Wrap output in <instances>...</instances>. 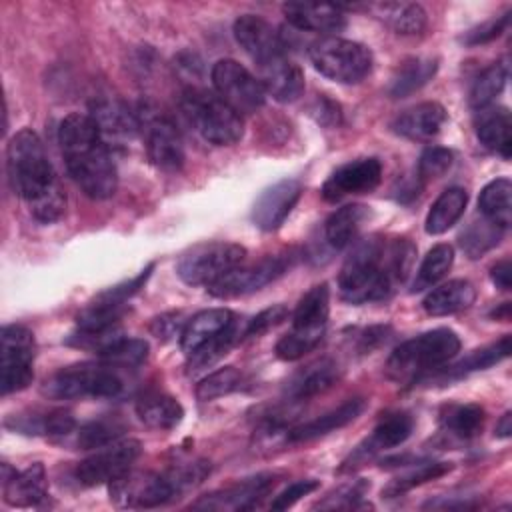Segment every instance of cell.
Returning a JSON list of instances; mask_svg holds the SVG:
<instances>
[{
	"instance_id": "obj_1",
	"label": "cell",
	"mask_w": 512,
	"mask_h": 512,
	"mask_svg": "<svg viewBox=\"0 0 512 512\" xmlns=\"http://www.w3.org/2000/svg\"><path fill=\"white\" fill-rule=\"evenodd\" d=\"M416 260V246L408 238L370 234L354 244L342 264L338 288L342 300L366 304L388 300L406 284Z\"/></svg>"
},
{
	"instance_id": "obj_2",
	"label": "cell",
	"mask_w": 512,
	"mask_h": 512,
	"mask_svg": "<svg viewBox=\"0 0 512 512\" xmlns=\"http://www.w3.org/2000/svg\"><path fill=\"white\" fill-rule=\"evenodd\" d=\"M6 172L10 188L28 202L36 220L50 224L64 214L66 196L46 148L34 130L22 128L10 138L6 148Z\"/></svg>"
},
{
	"instance_id": "obj_3",
	"label": "cell",
	"mask_w": 512,
	"mask_h": 512,
	"mask_svg": "<svg viewBox=\"0 0 512 512\" xmlns=\"http://www.w3.org/2000/svg\"><path fill=\"white\" fill-rule=\"evenodd\" d=\"M58 144L70 178L88 198L114 196L118 172L90 114H68L58 126Z\"/></svg>"
},
{
	"instance_id": "obj_4",
	"label": "cell",
	"mask_w": 512,
	"mask_h": 512,
	"mask_svg": "<svg viewBox=\"0 0 512 512\" xmlns=\"http://www.w3.org/2000/svg\"><path fill=\"white\" fill-rule=\"evenodd\" d=\"M458 352V334L450 328H434L396 346L388 356L386 374L396 382H420Z\"/></svg>"
},
{
	"instance_id": "obj_5",
	"label": "cell",
	"mask_w": 512,
	"mask_h": 512,
	"mask_svg": "<svg viewBox=\"0 0 512 512\" xmlns=\"http://www.w3.org/2000/svg\"><path fill=\"white\" fill-rule=\"evenodd\" d=\"M124 390L122 370L104 360L60 368L42 384V394L52 400L118 398Z\"/></svg>"
},
{
	"instance_id": "obj_6",
	"label": "cell",
	"mask_w": 512,
	"mask_h": 512,
	"mask_svg": "<svg viewBox=\"0 0 512 512\" xmlns=\"http://www.w3.org/2000/svg\"><path fill=\"white\" fill-rule=\"evenodd\" d=\"M180 108L192 128L214 146H232L244 134L242 116L214 92L188 88L180 98Z\"/></svg>"
},
{
	"instance_id": "obj_7",
	"label": "cell",
	"mask_w": 512,
	"mask_h": 512,
	"mask_svg": "<svg viewBox=\"0 0 512 512\" xmlns=\"http://www.w3.org/2000/svg\"><path fill=\"white\" fill-rule=\"evenodd\" d=\"M330 314V290L328 284L312 286L296 304L292 312V330L276 342V356L286 362L300 360L304 354L312 352L328 324Z\"/></svg>"
},
{
	"instance_id": "obj_8",
	"label": "cell",
	"mask_w": 512,
	"mask_h": 512,
	"mask_svg": "<svg viewBox=\"0 0 512 512\" xmlns=\"http://www.w3.org/2000/svg\"><path fill=\"white\" fill-rule=\"evenodd\" d=\"M308 56L322 76L340 84H358L372 70V52L360 42L338 36L314 40Z\"/></svg>"
},
{
	"instance_id": "obj_9",
	"label": "cell",
	"mask_w": 512,
	"mask_h": 512,
	"mask_svg": "<svg viewBox=\"0 0 512 512\" xmlns=\"http://www.w3.org/2000/svg\"><path fill=\"white\" fill-rule=\"evenodd\" d=\"M246 248L234 242H204L184 252L176 264V274L190 286H210L230 270L244 264Z\"/></svg>"
},
{
	"instance_id": "obj_10",
	"label": "cell",
	"mask_w": 512,
	"mask_h": 512,
	"mask_svg": "<svg viewBox=\"0 0 512 512\" xmlns=\"http://www.w3.org/2000/svg\"><path fill=\"white\" fill-rule=\"evenodd\" d=\"M36 340L30 328L6 324L0 334V386L2 394L20 392L34 380Z\"/></svg>"
},
{
	"instance_id": "obj_11",
	"label": "cell",
	"mask_w": 512,
	"mask_h": 512,
	"mask_svg": "<svg viewBox=\"0 0 512 512\" xmlns=\"http://www.w3.org/2000/svg\"><path fill=\"white\" fill-rule=\"evenodd\" d=\"M110 500L118 508H158L170 504L180 494L170 478L164 472H132L128 470L120 478L108 484Z\"/></svg>"
},
{
	"instance_id": "obj_12",
	"label": "cell",
	"mask_w": 512,
	"mask_h": 512,
	"mask_svg": "<svg viewBox=\"0 0 512 512\" xmlns=\"http://www.w3.org/2000/svg\"><path fill=\"white\" fill-rule=\"evenodd\" d=\"M216 94L232 106L238 114L256 112L266 102V90L260 78L252 76L248 68L232 58H222L210 72Z\"/></svg>"
},
{
	"instance_id": "obj_13",
	"label": "cell",
	"mask_w": 512,
	"mask_h": 512,
	"mask_svg": "<svg viewBox=\"0 0 512 512\" xmlns=\"http://www.w3.org/2000/svg\"><path fill=\"white\" fill-rule=\"evenodd\" d=\"M140 132L148 160L166 172H176L184 164V144L176 124L162 112L144 106L138 112Z\"/></svg>"
},
{
	"instance_id": "obj_14",
	"label": "cell",
	"mask_w": 512,
	"mask_h": 512,
	"mask_svg": "<svg viewBox=\"0 0 512 512\" xmlns=\"http://www.w3.org/2000/svg\"><path fill=\"white\" fill-rule=\"evenodd\" d=\"M142 444L136 438L116 440L108 446L98 448L92 456L78 462L74 470V478L82 486H100L110 484L112 480L126 474L132 464L140 458Z\"/></svg>"
},
{
	"instance_id": "obj_15",
	"label": "cell",
	"mask_w": 512,
	"mask_h": 512,
	"mask_svg": "<svg viewBox=\"0 0 512 512\" xmlns=\"http://www.w3.org/2000/svg\"><path fill=\"white\" fill-rule=\"evenodd\" d=\"M292 260L294 256L290 254H276L266 256L254 264H240L224 278L210 284L208 294L214 298H236L252 294L286 274L292 266Z\"/></svg>"
},
{
	"instance_id": "obj_16",
	"label": "cell",
	"mask_w": 512,
	"mask_h": 512,
	"mask_svg": "<svg viewBox=\"0 0 512 512\" xmlns=\"http://www.w3.org/2000/svg\"><path fill=\"white\" fill-rule=\"evenodd\" d=\"M414 430V418L408 412H390L378 420L372 434L362 440L342 462L338 472H352L384 450L404 444Z\"/></svg>"
},
{
	"instance_id": "obj_17",
	"label": "cell",
	"mask_w": 512,
	"mask_h": 512,
	"mask_svg": "<svg viewBox=\"0 0 512 512\" xmlns=\"http://www.w3.org/2000/svg\"><path fill=\"white\" fill-rule=\"evenodd\" d=\"M382 180V164L378 158H356L338 166L322 184V198L328 202H338L346 196L368 194Z\"/></svg>"
},
{
	"instance_id": "obj_18",
	"label": "cell",
	"mask_w": 512,
	"mask_h": 512,
	"mask_svg": "<svg viewBox=\"0 0 512 512\" xmlns=\"http://www.w3.org/2000/svg\"><path fill=\"white\" fill-rule=\"evenodd\" d=\"M234 38L258 68L286 56V44L282 36L262 16L244 14L236 18Z\"/></svg>"
},
{
	"instance_id": "obj_19",
	"label": "cell",
	"mask_w": 512,
	"mask_h": 512,
	"mask_svg": "<svg viewBox=\"0 0 512 512\" xmlns=\"http://www.w3.org/2000/svg\"><path fill=\"white\" fill-rule=\"evenodd\" d=\"M302 196V184L294 178H282L262 190L252 206V222L256 228L264 232L278 230L284 220L290 216L292 208L298 204Z\"/></svg>"
},
{
	"instance_id": "obj_20",
	"label": "cell",
	"mask_w": 512,
	"mask_h": 512,
	"mask_svg": "<svg viewBox=\"0 0 512 512\" xmlns=\"http://www.w3.org/2000/svg\"><path fill=\"white\" fill-rule=\"evenodd\" d=\"M274 486L272 474H256L244 480L234 482L222 490L204 494L198 498L192 508L194 510H250L256 508L258 502L270 492Z\"/></svg>"
},
{
	"instance_id": "obj_21",
	"label": "cell",
	"mask_w": 512,
	"mask_h": 512,
	"mask_svg": "<svg viewBox=\"0 0 512 512\" xmlns=\"http://www.w3.org/2000/svg\"><path fill=\"white\" fill-rule=\"evenodd\" d=\"M90 118L94 120L104 144L110 146H124L128 144L138 132L140 122L138 114H134L122 100L118 98H98L90 104Z\"/></svg>"
},
{
	"instance_id": "obj_22",
	"label": "cell",
	"mask_w": 512,
	"mask_h": 512,
	"mask_svg": "<svg viewBox=\"0 0 512 512\" xmlns=\"http://www.w3.org/2000/svg\"><path fill=\"white\" fill-rule=\"evenodd\" d=\"M282 12L290 26L302 32L316 34H338L346 28V16L342 6L318 4V2H286Z\"/></svg>"
},
{
	"instance_id": "obj_23",
	"label": "cell",
	"mask_w": 512,
	"mask_h": 512,
	"mask_svg": "<svg viewBox=\"0 0 512 512\" xmlns=\"http://www.w3.org/2000/svg\"><path fill=\"white\" fill-rule=\"evenodd\" d=\"M236 320V314L226 308H208L188 318L180 332V348L184 356L190 358L200 352Z\"/></svg>"
},
{
	"instance_id": "obj_24",
	"label": "cell",
	"mask_w": 512,
	"mask_h": 512,
	"mask_svg": "<svg viewBox=\"0 0 512 512\" xmlns=\"http://www.w3.org/2000/svg\"><path fill=\"white\" fill-rule=\"evenodd\" d=\"M446 118L448 116H446V110L442 104L420 102V104L400 112L392 120L390 128H392V132H396L402 138L426 142V140H432L442 130Z\"/></svg>"
},
{
	"instance_id": "obj_25",
	"label": "cell",
	"mask_w": 512,
	"mask_h": 512,
	"mask_svg": "<svg viewBox=\"0 0 512 512\" xmlns=\"http://www.w3.org/2000/svg\"><path fill=\"white\" fill-rule=\"evenodd\" d=\"M340 378L338 364L330 358H320L298 370L284 386V396L288 402H306L328 388H332Z\"/></svg>"
},
{
	"instance_id": "obj_26",
	"label": "cell",
	"mask_w": 512,
	"mask_h": 512,
	"mask_svg": "<svg viewBox=\"0 0 512 512\" xmlns=\"http://www.w3.org/2000/svg\"><path fill=\"white\" fill-rule=\"evenodd\" d=\"M512 120L510 112L504 106H484L474 110V132L480 144L488 150L498 152L502 158L512 154Z\"/></svg>"
},
{
	"instance_id": "obj_27",
	"label": "cell",
	"mask_w": 512,
	"mask_h": 512,
	"mask_svg": "<svg viewBox=\"0 0 512 512\" xmlns=\"http://www.w3.org/2000/svg\"><path fill=\"white\" fill-rule=\"evenodd\" d=\"M364 408H366V400L364 398H350V400L342 402L338 408H334L330 412H324L322 416H318L314 420H308L304 424L292 426L288 430L286 442H308V440L326 436V434H330L334 430H340L346 424L354 422L364 412Z\"/></svg>"
},
{
	"instance_id": "obj_28",
	"label": "cell",
	"mask_w": 512,
	"mask_h": 512,
	"mask_svg": "<svg viewBox=\"0 0 512 512\" xmlns=\"http://www.w3.org/2000/svg\"><path fill=\"white\" fill-rule=\"evenodd\" d=\"M4 424L6 428L26 436H66L76 428L74 416L64 408L12 414Z\"/></svg>"
},
{
	"instance_id": "obj_29",
	"label": "cell",
	"mask_w": 512,
	"mask_h": 512,
	"mask_svg": "<svg viewBox=\"0 0 512 512\" xmlns=\"http://www.w3.org/2000/svg\"><path fill=\"white\" fill-rule=\"evenodd\" d=\"M258 70L266 94H272L278 102H294L304 92V74L288 56L272 60Z\"/></svg>"
},
{
	"instance_id": "obj_30",
	"label": "cell",
	"mask_w": 512,
	"mask_h": 512,
	"mask_svg": "<svg viewBox=\"0 0 512 512\" xmlns=\"http://www.w3.org/2000/svg\"><path fill=\"white\" fill-rule=\"evenodd\" d=\"M4 502L14 508L38 506L46 498V470L40 462L14 472L10 478L2 480Z\"/></svg>"
},
{
	"instance_id": "obj_31",
	"label": "cell",
	"mask_w": 512,
	"mask_h": 512,
	"mask_svg": "<svg viewBox=\"0 0 512 512\" xmlns=\"http://www.w3.org/2000/svg\"><path fill=\"white\" fill-rule=\"evenodd\" d=\"M510 342L512 338L506 334L502 336L500 340L488 344V346H482L478 350H472L468 356H464L462 360H458L456 364L452 366H442L438 368V372L434 374V380L438 382H454V380H460L472 372H478V370H486L498 362H502L504 358H508L510 354Z\"/></svg>"
},
{
	"instance_id": "obj_32",
	"label": "cell",
	"mask_w": 512,
	"mask_h": 512,
	"mask_svg": "<svg viewBox=\"0 0 512 512\" xmlns=\"http://www.w3.org/2000/svg\"><path fill=\"white\" fill-rule=\"evenodd\" d=\"M370 218V208L364 204H346L332 212L324 222V240L332 250H342L350 246L364 222Z\"/></svg>"
},
{
	"instance_id": "obj_33",
	"label": "cell",
	"mask_w": 512,
	"mask_h": 512,
	"mask_svg": "<svg viewBox=\"0 0 512 512\" xmlns=\"http://www.w3.org/2000/svg\"><path fill=\"white\" fill-rule=\"evenodd\" d=\"M474 300L476 288L468 280H450L430 290L422 300V308L430 316H448L470 308Z\"/></svg>"
},
{
	"instance_id": "obj_34",
	"label": "cell",
	"mask_w": 512,
	"mask_h": 512,
	"mask_svg": "<svg viewBox=\"0 0 512 512\" xmlns=\"http://www.w3.org/2000/svg\"><path fill=\"white\" fill-rule=\"evenodd\" d=\"M366 10L392 28L396 34L414 36L426 28V12L420 4L412 2H376L368 4Z\"/></svg>"
},
{
	"instance_id": "obj_35",
	"label": "cell",
	"mask_w": 512,
	"mask_h": 512,
	"mask_svg": "<svg viewBox=\"0 0 512 512\" xmlns=\"http://www.w3.org/2000/svg\"><path fill=\"white\" fill-rule=\"evenodd\" d=\"M138 418L156 430H172L184 418L182 404L164 392H146L136 402Z\"/></svg>"
},
{
	"instance_id": "obj_36",
	"label": "cell",
	"mask_w": 512,
	"mask_h": 512,
	"mask_svg": "<svg viewBox=\"0 0 512 512\" xmlns=\"http://www.w3.org/2000/svg\"><path fill=\"white\" fill-rule=\"evenodd\" d=\"M438 70V60L436 58H406L394 72L388 94L392 98H406L414 92H418L422 86H426Z\"/></svg>"
},
{
	"instance_id": "obj_37",
	"label": "cell",
	"mask_w": 512,
	"mask_h": 512,
	"mask_svg": "<svg viewBox=\"0 0 512 512\" xmlns=\"http://www.w3.org/2000/svg\"><path fill=\"white\" fill-rule=\"evenodd\" d=\"M466 204H468V192L464 188L460 186L446 188L432 204L424 222V230L432 236L444 234L460 220Z\"/></svg>"
},
{
	"instance_id": "obj_38",
	"label": "cell",
	"mask_w": 512,
	"mask_h": 512,
	"mask_svg": "<svg viewBox=\"0 0 512 512\" xmlns=\"http://www.w3.org/2000/svg\"><path fill=\"white\" fill-rule=\"evenodd\" d=\"M484 418V408L478 404H448L440 412V426L456 440H470L482 430Z\"/></svg>"
},
{
	"instance_id": "obj_39",
	"label": "cell",
	"mask_w": 512,
	"mask_h": 512,
	"mask_svg": "<svg viewBox=\"0 0 512 512\" xmlns=\"http://www.w3.org/2000/svg\"><path fill=\"white\" fill-rule=\"evenodd\" d=\"M512 184L508 178H496L488 182L478 198V210L484 218L508 228L512 220Z\"/></svg>"
},
{
	"instance_id": "obj_40",
	"label": "cell",
	"mask_w": 512,
	"mask_h": 512,
	"mask_svg": "<svg viewBox=\"0 0 512 512\" xmlns=\"http://www.w3.org/2000/svg\"><path fill=\"white\" fill-rule=\"evenodd\" d=\"M452 470L450 462H414L410 464L408 470H404L402 474L394 476L382 490L384 498H396L402 496L406 492H410L416 486H422L430 480H436L444 474H448Z\"/></svg>"
},
{
	"instance_id": "obj_41",
	"label": "cell",
	"mask_w": 512,
	"mask_h": 512,
	"mask_svg": "<svg viewBox=\"0 0 512 512\" xmlns=\"http://www.w3.org/2000/svg\"><path fill=\"white\" fill-rule=\"evenodd\" d=\"M126 432V422L118 416H102L82 424L76 432L74 444L80 450H98L122 438Z\"/></svg>"
},
{
	"instance_id": "obj_42",
	"label": "cell",
	"mask_w": 512,
	"mask_h": 512,
	"mask_svg": "<svg viewBox=\"0 0 512 512\" xmlns=\"http://www.w3.org/2000/svg\"><path fill=\"white\" fill-rule=\"evenodd\" d=\"M504 232V226L482 216L480 220H474L464 228V232L460 234V246L468 254V258L474 260L494 248L502 240Z\"/></svg>"
},
{
	"instance_id": "obj_43",
	"label": "cell",
	"mask_w": 512,
	"mask_h": 512,
	"mask_svg": "<svg viewBox=\"0 0 512 512\" xmlns=\"http://www.w3.org/2000/svg\"><path fill=\"white\" fill-rule=\"evenodd\" d=\"M454 264V250L450 244H436L428 254L424 256L416 278L412 282L410 292H422L426 288H432L436 282H440Z\"/></svg>"
},
{
	"instance_id": "obj_44",
	"label": "cell",
	"mask_w": 512,
	"mask_h": 512,
	"mask_svg": "<svg viewBox=\"0 0 512 512\" xmlns=\"http://www.w3.org/2000/svg\"><path fill=\"white\" fill-rule=\"evenodd\" d=\"M508 80V68L502 62H496L492 66H488L472 84L470 90V106L472 110L484 108L494 104L496 96L502 94L504 86Z\"/></svg>"
},
{
	"instance_id": "obj_45",
	"label": "cell",
	"mask_w": 512,
	"mask_h": 512,
	"mask_svg": "<svg viewBox=\"0 0 512 512\" xmlns=\"http://www.w3.org/2000/svg\"><path fill=\"white\" fill-rule=\"evenodd\" d=\"M148 350L150 348H148L146 340L122 336L116 342H112L106 350H102L98 356H100V360H104L120 370H132L146 362Z\"/></svg>"
},
{
	"instance_id": "obj_46",
	"label": "cell",
	"mask_w": 512,
	"mask_h": 512,
	"mask_svg": "<svg viewBox=\"0 0 512 512\" xmlns=\"http://www.w3.org/2000/svg\"><path fill=\"white\" fill-rule=\"evenodd\" d=\"M242 374L234 366H224L214 370L212 374L204 376L196 386V398L200 402H210L222 396H228L242 388Z\"/></svg>"
},
{
	"instance_id": "obj_47",
	"label": "cell",
	"mask_w": 512,
	"mask_h": 512,
	"mask_svg": "<svg viewBox=\"0 0 512 512\" xmlns=\"http://www.w3.org/2000/svg\"><path fill=\"white\" fill-rule=\"evenodd\" d=\"M240 338V328H238V320L234 324H230L218 338H214L210 344H206L200 352H196L194 356L188 358V368L192 372L202 370L212 366L214 362H218L224 354H228V350L234 346V342Z\"/></svg>"
},
{
	"instance_id": "obj_48",
	"label": "cell",
	"mask_w": 512,
	"mask_h": 512,
	"mask_svg": "<svg viewBox=\"0 0 512 512\" xmlns=\"http://www.w3.org/2000/svg\"><path fill=\"white\" fill-rule=\"evenodd\" d=\"M454 162V154L452 150L444 148V146H428L422 154H420V160H418V168H416V176L418 180L424 184L428 180H434V178H440L444 176L450 166Z\"/></svg>"
},
{
	"instance_id": "obj_49",
	"label": "cell",
	"mask_w": 512,
	"mask_h": 512,
	"mask_svg": "<svg viewBox=\"0 0 512 512\" xmlns=\"http://www.w3.org/2000/svg\"><path fill=\"white\" fill-rule=\"evenodd\" d=\"M370 484L366 480H354L350 484H344L336 490H332L330 494H326L324 500H320L316 504V508L320 510H350L356 508L358 502L362 500V496L368 492Z\"/></svg>"
},
{
	"instance_id": "obj_50",
	"label": "cell",
	"mask_w": 512,
	"mask_h": 512,
	"mask_svg": "<svg viewBox=\"0 0 512 512\" xmlns=\"http://www.w3.org/2000/svg\"><path fill=\"white\" fill-rule=\"evenodd\" d=\"M286 318H288V308H286L284 304H274V306L262 310L260 314H256V316L248 322V326L244 328L242 336H246V338L262 336V334H266L268 330H272V328H276L278 324H282Z\"/></svg>"
},
{
	"instance_id": "obj_51",
	"label": "cell",
	"mask_w": 512,
	"mask_h": 512,
	"mask_svg": "<svg viewBox=\"0 0 512 512\" xmlns=\"http://www.w3.org/2000/svg\"><path fill=\"white\" fill-rule=\"evenodd\" d=\"M508 22H510V12L502 14V16H496L472 30L466 32V36L462 38V42L466 46H478V44H486L494 38H498L506 28H508Z\"/></svg>"
},
{
	"instance_id": "obj_52",
	"label": "cell",
	"mask_w": 512,
	"mask_h": 512,
	"mask_svg": "<svg viewBox=\"0 0 512 512\" xmlns=\"http://www.w3.org/2000/svg\"><path fill=\"white\" fill-rule=\"evenodd\" d=\"M318 486H320L318 480H312V478H308V480H296V482L288 484L282 492H278V494L274 496V500L270 502V508H272V510H288V508H292L302 496H308V494L314 492Z\"/></svg>"
},
{
	"instance_id": "obj_53",
	"label": "cell",
	"mask_w": 512,
	"mask_h": 512,
	"mask_svg": "<svg viewBox=\"0 0 512 512\" xmlns=\"http://www.w3.org/2000/svg\"><path fill=\"white\" fill-rule=\"evenodd\" d=\"M186 320H182V314L180 312H166L162 316H156L150 324V332L160 338V340H168L172 338L176 332L180 334L182 328H184Z\"/></svg>"
},
{
	"instance_id": "obj_54",
	"label": "cell",
	"mask_w": 512,
	"mask_h": 512,
	"mask_svg": "<svg viewBox=\"0 0 512 512\" xmlns=\"http://www.w3.org/2000/svg\"><path fill=\"white\" fill-rule=\"evenodd\" d=\"M312 116L324 126H334V124H340V120H342L340 106L326 96L316 98V102L312 106Z\"/></svg>"
},
{
	"instance_id": "obj_55",
	"label": "cell",
	"mask_w": 512,
	"mask_h": 512,
	"mask_svg": "<svg viewBox=\"0 0 512 512\" xmlns=\"http://www.w3.org/2000/svg\"><path fill=\"white\" fill-rule=\"evenodd\" d=\"M490 278H492L496 288H500L504 292L510 290V286H512V264H510V260L504 258V260L496 262L490 270Z\"/></svg>"
},
{
	"instance_id": "obj_56",
	"label": "cell",
	"mask_w": 512,
	"mask_h": 512,
	"mask_svg": "<svg viewBox=\"0 0 512 512\" xmlns=\"http://www.w3.org/2000/svg\"><path fill=\"white\" fill-rule=\"evenodd\" d=\"M386 332H388L386 326L368 328V330L360 336V350H362V352H370V350L376 348L378 344L386 342Z\"/></svg>"
},
{
	"instance_id": "obj_57",
	"label": "cell",
	"mask_w": 512,
	"mask_h": 512,
	"mask_svg": "<svg viewBox=\"0 0 512 512\" xmlns=\"http://www.w3.org/2000/svg\"><path fill=\"white\" fill-rule=\"evenodd\" d=\"M510 434H512V414L506 412V414L498 420V424H496V436H498V438H508Z\"/></svg>"
}]
</instances>
